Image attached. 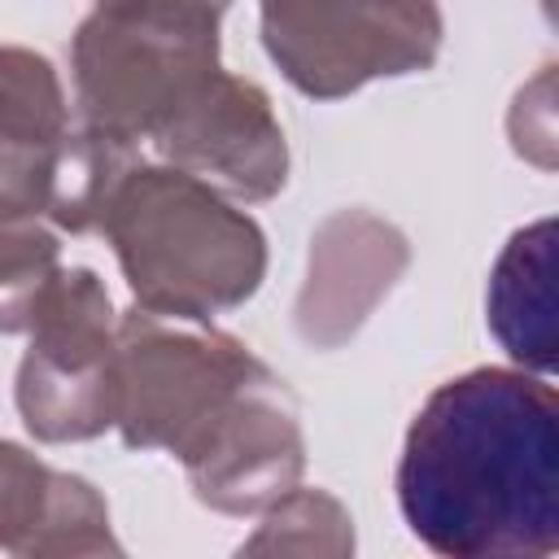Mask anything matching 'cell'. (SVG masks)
<instances>
[{
	"label": "cell",
	"instance_id": "obj_4",
	"mask_svg": "<svg viewBox=\"0 0 559 559\" xmlns=\"http://www.w3.org/2000/svg\"><path fill=\"white\" fill-rule=\"evenodd\" d=\"M258 367L262 358L214 328V319H175L131 306L118 314L114 428L131 450L183 459Z\"/></svg>",
	"mask_w": 559,
	"mask_h": 559
},
{
	"label": "cell",
	"instance_id": "obj_5",
	"mask_svg": "<svg viewBox=\"0 0 559 559\" xmlns=\"http://www.w3.org/2000/svg\"><path fill=\"white\" fill-rule=\"evenodd\" d=\"M258 22L275 70L314 100L424 74L445 35L437 0H258Z\"/></svg>",
	"mask_w": 559,
	"mask_h": 559
},
{
	"label": "cell",
	"instance_id": "obj_1",
	"mask_svg": "<svg viewBox=\"0 0 559 559\" xmlns=\"http://www.w3.org/2000/svg\"><path fill=\"white\" fill-rule=\"evenodd\" d=\"M406 528L445 559L559 546V397L524 367H472L415 411L397 459Z\"/></svg>",
	"mask_w": 559,
	"mask_h": 559
},
{
	"label": "cell",
	"instance_id": "obj_8",
	"mask_svg": "<svg viewBox=\"0 0 559 559\" xmlns=\"http://www.w3.org/2000/svg\"><path fill=\"white\" fill-rule=\"evenodd\" d=\"M148 140L166 166L197 175L231 201H271L288 183V140L271 96L223 66Z\"/></svg>",
	"mask_w": 559,
	"mask_h": 559
},
{
	"label": "cell",
	"instance_id": "obj_11",
	"mask_svg": "<svg viewBox=\"0 0 559 559\" xmlns=\"http://www.w3.org/2000/svg\"><path fill=\"white\" fill-rule=\"evenodd\" d=\"M485 319L515 367L555 371V218H537L502 245L485 288Z\"/></svg>",
	"mask_w": 559,
	"mask_h": 559
},
{
	"label": "cell",
	"instance_id": "obj_2",
	"mask_svg": "<svg viewBox=\"0 0 559 559\" xmlns=\"http://www.w3.org/2000/svg\"><path fill=\"white\" fill-rule=\"evenodd\" d=\"M140 310L214 319L245 306L266 275L262 227L179 166L131 162L100 227Z\"/></svg>",
	"mask_w": 559,
	"mask_h": 559
},
{
	"label": "cell",
	"instance_id": "obj_14",
	"mask_svg": "<svg viewBox=\"0 0 559 559\" xmlns=\"http://www.w3.org/2000/svg\"><path fill=\"white\" fill-rule=\"evenodd\" d=\"M79 559V555H122L114 524H109V502L100 498V489L74 472H57L52 480V498H48V515L44 528L31 546V559Z\"/></svg>",
	"mask_w": 559,
	"mask_h": 559
},
{
	"label": "cell",
	"instance_id": "obj_15",
	"mask_svg": "<svg viewBox=\"0 0 559 559\" xmlns=\"http://www.w3.org/2000/svg\"><path fill=\"white\" fill-rule=\"evenodd\" d=\"M57 467L31 454L17 441L0 437V550L31 559V546L44 528Z\"/></svg>",
	"mask_w": 559,
	"mask_h": 559
},
{
	"label": "cell",
	"instance_id": "obj_7",
	"mask_svg": "<svg viewBox=\"0 0 559 559\" xmlns=\"http://www.w3.org/2000/svg\"><path fill=\"white\" fill-rule=\"evenodd\" d=\"M197 502L223 515H262L301 485L306 437L293 389L262 362L205 437L179 459Z\"/></svg>",
	"mask_w": 559,
	"mask_h": 559
},
{
	"label": "cell",
	"instance_id": "obj_12",
	"mask_svg": "<svg viewBox=\"0 0 559 559\" xmlns=\"http://www.w3.org/2000/svg\"><path fill=\"white\" fill-rule=\"evenodd\" d=\"M354 550V520L328 489L293 485L262 511L253 537L240 542V555H319L345 559Z\"/></svg>",
	"mask_w": 559,
	"mask_h": 559
},
{
	"label": "cell",
	"instance_id": "obj_3",
	"mask_svg": "<svg viewBox=\"0 0 559 559\" xmlns=\"http://www.w3.org/2000/svg\"><path fill=\"white\" fill-rule=\"evenodd\" d=\"M218 17L210 0H105L70 39L79 122L140 144L214 70Z\"/></svg>",
	"mask_w": 559,
	"mask_h": 559
},
{
	"label": "cell",
	"instance_id": "obj_9",
	"mask_svg": "<svg viewBox=\"0 0 559 559\" xmlns=\"http://www.w3.org/2000/svg\"><path fill=\"white\" fill-rule=\"evenodd\" d=\"M411 266L402 227L371 210H336L310 236L306 280L293 306L297 336L310 349H341L393 293Z\"/></svg>",
	"mask_w": 559,
	"mask_h": 559
},
{
	"label": "cell",
	"instance_id": "obj_10",
	"mask_svg": "<svg viewBox=\"0 0 559 559\" xmlns=\"http://www.w3.org/2000/svg\"><path fill=\"white\" fill-rule=\"evenodd\" d=\"M74 118L52 61L0 44V214L48 218Z\"/></svg>",
	"mask_w": 559,
	"mask_h": 559
},
{
	"label": "cell",
	"instance_id": "obj_6",
	"mask_svg": "<svg viewBox=\"0 0 559 559\" xmlns=\"http://www.w3.org/2000/svg\"><path fill=\"white\" fill-rule=\"evenodd\" d=\"M13 402L35 441H92L114 428L118 406V314L109 288L87 266H61L44 288Z\"/></svg>",
	"mask_w": 559,
	"mask_h": 559
},
{
	"label": "cell",
	"instance_id": "obj_17",
	"mask_svg": "<svg viewBox=\"0 0 559 559\" xmlns=\"http://www.w3.org/2000/svg\"><path fill=\"white\" fill-rule=\"evenodd\" d=\"M96 4H105V0H96ZM210 4H214V9H227L231 0H210Z\"/></svg>",
	"mask_w": 559,
	"mask_h": 559
},
{
	"label": "cell",
	"instance_id": "obj_13",
	"mask_svg": "<svg viewBox=\"0 0 559 559\" xmlns=\"http://www.w3.org/2000/svg\"><path fill=\"white\" fill-rule=\"evenodd\" d=\"M61 271V231L35 214H0V332H26Z\"/></svg>",
	"mask_w": 559,
	"mask_h": 559
},
{
	"label": "cell",
	"instance_id": "obj_16",
	"mask_svg": "<svg viewBox=\"0 0 559 559\" xmlns=\"http://www.w3.org/2000/svg\"><path fill=\"white\" fill-rule=\"evenodd\" d=\"M507 135H511V148L533 162L537 170H555V66H542L511 100V114H507Z\"/></svg>",
	"mask_w": 559,
	"mask_h": 559
}]
</instances>
